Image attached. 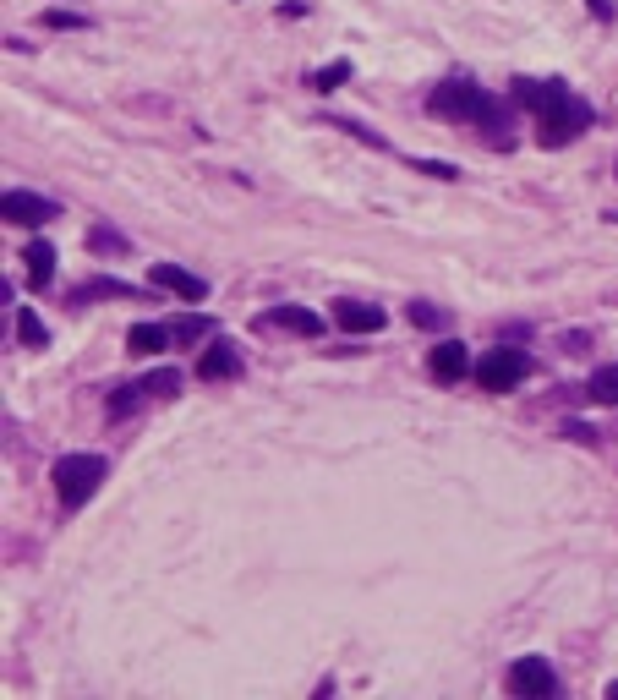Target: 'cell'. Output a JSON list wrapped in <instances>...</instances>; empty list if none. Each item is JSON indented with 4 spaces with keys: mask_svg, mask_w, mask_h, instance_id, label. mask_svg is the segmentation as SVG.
Masks as SVG:
<instances>
[{
    "mask_svg": "<svg viewBox=\"0 0 618 700\" xmlns=\"http://www.w3.org/2000/svg\"><path fill=\"white\" fill-rule=\"evenodd\" d=\"M515 99L536 110V143L542 148H569L591 126V104L580 93H569L564 83H531V77H520Z\"/></svg>",
    "mask_w": 618,
    "mask_h": 700,
    "instance_id": "6da1fadb",
    "label": "cell"
},
{
    "mask_svg": "<svg viewBox=\"0 0 618 700\" xmlns=\"http://www.w3.org/2000/svg\"><path fill=\"white\" fill-rule=\"evenodd\" d=\"M586 394H591V400H602V405H618V361H613V367H597V372H591Z\"/></svg>",
    "mask_w": 618,
    "mask_h": 700,
    "instance_id": "9a60e30c",
    "label": "cell"
},
{
    "mask_svg": "<svg viewBox=\"0 0 618 700\" xmlns=\"http://www.w3.org/2000/svg\"><path fill=\"white\" fill-rule=\"evenodd\" d=\"M17 334H22L28 345H44V340H50V329L39 323V312H33V307H22V312H17Z\"/></svg>",
    "mask_w": 618,
    "mask_h": 700,
    "instance_id": "ac0fdd59",
    "label": "cell"
},
{
    "mask_svg": "<svg viewBox=\"0 0 618 700\" xmlns=\"http://www.w3.org/2000/svg\"><path fill=\"white\" fill-rule=\"evenodd\" d=\"M509 690L520 700H547L558 690V673L547 668V657H520L515 668H509Z\"/></svg>",
    "mask_w": 618,
    "mask_h": 700,
    "instance_id": "5b68a950",
    "label": "cell"
},
{
    "mask_svg": "<svg viewBox=\"0 0 618 700\" xmlns=\"http://www.w3.org/2000/svg\"><path fill=\"white\" fill-rule=\"evenodd\" d=\"M345 77H351V61H334V66H323V72H318V77H312V83H318L323 93H329V88H340V83H345Z\"/></svg>",
    "mask_w": 618,
    "mask_h": 700,
    "instance_id": "44dd1931",
    "label": "cell"
},
{
    "mask_svg": "<svg viewBox=\"0 0 618 700\" xmlns=\"http://www.w3.org/2000/svg\"><path fill=\"white\" fill-rule=\"evenodd\" d=\"M433 115H443V121H471L487 132L493 148H509V110L487 88L465 83V77H449V83L433 88Z\"/></svg>",
    "mask_w": 618,
    "mask_h": 700,
    "instance_id": "7a4b0ae2",
    "label": "cell"
},
{
    "mask_svg": "<svg viewBox=\"0 0 618 700\" xmlns=\"http://www.w3.org/2000/svg\"><path fill=\"white\" fill-rule=\"evenodd\" d=\"M208 329H214V318H181V323H176V340L192 345V340H203Z\"/></svg>",
    "mask_w": 618,
    "mask_h": 700,
    "instance_id": "7402d4cb",
    "label": "cell"
},
{
    "mask_svg": "<svg viewBox=\"0 0 618 700\" xmlns=\"http://www.w3.org/2000/svg\"><path fill=\"white\" fill-rule=\"evenodd\" d=\"M416 175H433V181H454V165H443V159H416Z\"/></svg>",
    "mask_w": 618,
    "mask_h": 700,
    "instance_id": "cb8c5ba5",
    "label": "cell"
},
{
    "mask_svg": "<svg viewBox=\"0 0 618 700\" xmlns=\"http://www.w3.org/2000/svg\"><path fill=\"white\" fill-rule=\"evenodd\" d=\"M143 400H148V394H143V383H121V389L110 394V416H132Z\"/></svg>",
    "mask_w": 618,
    "mask_h": 700,
    "instance_id": "e0dca14e",
    "label": "cell"
},
{
    "mask_svg": "<svg viewBox=\"0 0 618 700\" xmlns=\"http://www.w3.org/2000/svg\"><path fill=\"white\" fill-rule=\"evenodd\" d=\"M44 28H66V33H77V28H88V17H77V11H61V6H50L44 11Z\"/></svg>",
    "mask_w": 618,
    "mask_h": 700,
    "instance_id": "d6986e66",
    "label": "cell"
},
{
    "mask_svg": "<svg viewBox=\"0 0 618 700\" xmlns=\"http://www.w3.org/2000/svg\"><path fill=\"white\" fill-rule=\"evenodd\" d=\"M88 247L93 252H126V236H115V230L99 225V230H88Z\"/></svg>",
    "mask_w": 618,
    "mask_h": 700,
    "instance_id": "ffe728a7",
    "label": "cell"
},
{
    "mask_svg": "<svg viewBox=\"0 0 618 700\" xmlns=\"http://www.w3.org/2000/svg\"><path fill=\"white\" fill-rule=\"evenodd\" d=\"M110 476V465H104V454H61L50 471L55 482V498H61L66 509H83L93 493H99V482Z\"/></svg>",
    "mask_w": 618,
    "mask_h": 700,
    "instance_id": "3957f363",
    "label": "cell"
},
{
    "mask_svg": "<svg viewBox=\"0 0 618 700\" xmlns=\"http://www.w3.org/2000/svg\"><path fill=\"white\" fill-rule=\"evenodd\" d=\"M154 285L170 290V296H181V301H203L208 296V279L192 274V268H181V263H154Z\"/></svg>",
    "mask_w": 618,
    "mask_h": 700,
    "instance_id": "52a82bcc",
    "label": "cell"
},
{
    "mask_svg": "<svg viewBox=\"0 0 618 700\" xmlns=\"http://www.w3.org/2000/svg\"><path fill=\"white\" fill-rule=\"evenodd\" d=\"M427 372H433L438 383H460L465 372H476V367H471V356H465L460 340H443V345L427 350Z\"/></svg>",
    "mask_w": 618,
    "mask_h": 700,
    "instance_id": "ba28073f",
    "label": "cell"
},
{
    "mask_svg": "<svg viewBox=\"0 0 618 700\" xmlns=\"http://www.w3.org/2000/svg\"><path fill=\"white\" fill-rule=\"evenodd\" d=\"M334 323L351 334H378L383 329V307H367V301H340L334 307Z\"/></svg>",
    "mask_w": 618,
    "mask_h": 700,
    "instance_id": "30bf717a",
    "label": "cell"
},
{
    "mask_svg": "<svg viewBox=\"0 0 618 700\" xmlns=\"http://www.w3.org/2000/svg\"><path fill=\"white\" fill-rule=\"evenodd\" d=\"M22 263H28V279H33V290H44L55 279V247L50 241H33L28 252H22Z\"/></svg>",
    "mask_w": 618,
    "mask_h": 700,
    "instance_id": "7c38bea8",
    "label": "cell"
},
{
    "mask_svg": "<svg viewBox=\"0 0 618 700\" xmlns=\"http://www.w3.org/2000/svg\"><path fill=\"white\" fill-rule=\"evenodd\" d=\"M0 214H6L11 225H50V219H61V208H55L50 197H33V192H6L0 197Z\"/></svg>",
    "mask_w": 618,
    "mask_h": 700,
    "instance_id": "8992f818",
    "label": "cell"
},
{
    "mask_svg": "<svg viewBox=\"0 0 618 700\" xmlns=\"http://www.w3.org/2000/svg\"><path fill=\"white\" fill-rule=\"evenodd\" d=\"M104 296H137L126 279H88V285L72 290V307H83V301H104Z\"/></svg>",
    "mask_w": 618,
    "mask_h": 700,
    "instance_id": "4fadbf2b",
    "label": "cell"
},
{
    "mask_svg": "<svg viewBox=\"0 0 618 700\" xmlns=\"http://www.w3.org/2000/svg\"><path fill=\"white\" fill-rule=\"evenodd\" d=\"M608 700H618V679H613V684H608Z\"/></svg>",
    "mask_w": 618,
    "mask_h": 700,
    "instance_id": "484cf974",
    "label": "cell"
},
{
    "mask_svg": "<svg viewBox=\"0 0 618 700\" xmlns=\"http://www.w3.org/2000/svg\"><path fill=\"white\" fill-rule=\"evenodd\" d=\"M170 334L159 329V323H132V334H126V345L137 350V356H154V350H165Z\"/></svg>",
    "mask_w": 618,
    "mask_h": 700,
    "instance_id": "5bb4252c",
    "label": "cell"
},
{
    "mask_svg": "<svg viewBox=\"0 0 618 700\" xmlns=\"http://www.w3.org/2000/svg\"><path fill=\"white\" fill-rule=\"evenodd\" d=\"M236 372H241V350L230 340H214L203 356H197V378L203 383H225V378H236Z\"/></svg>",
    "mask_w": 618,
    "mask_h": 700,
    "instance_id": "9c48e42d",
    "label": "cell"
},
{
    "mask_svg": "<svg viewBox=\"0 0 618 700\" xmlns=\"http://www.w3.org/2000/svg\"><path fill=\"white\" fill-rule=\"evenodd\" d=\"M176 389H181V372H176V367H159V372H148V378H143V394H148V400H170Z\"/></svg>",
    "mask_w": 618,
    "mask_h": 700,
    "instance_id": "2e32d148",
    "label": "cell"
},
{
    "mask_svg": "<svg viewBox=\"0 0 618 700\" xmlns=\"http://www.w3.org/2000/svg\"><path fill=\"white\" fill-rule=\"evenodd\" d=\"M268 323L285 329V334H301V340L323 334V318H318V312H307V307H274V312H268Z\"/></svg>",
    "mask_w": 618,
    "mask_h": 700,
    "instance_id": "8fae6325",
    "label": "cell"
},
{
    "mask_svg": "<svg viewBox=\"0 0 618 700\" xmlns=\"http://www.w3.org/2000/svg\"><path fill=\"white\" fill-rule=\"evenodd\" d=\"M564 433L575 443H597V427H580V422H564Z\"/></svg>",
    "mask_w": 618,
    "mask_h": 700,
    "instance_id": "d4e9b609",
    "label": "cell"
},
{
    "mask_svg": "<svg viewBox=\"0 0 618 700\" xmlns=\"http://www.w3.org/2000/svg\"><path fill=\"white\" fill-rule=\"evenodd\" d=\"M411 323H422V329H443V312L427 307V301H411Z\"/></svg>",
    "mask_w": 618,
    "mask_h": 700,
    "instance_id": "603a6c76",
    "label": "cell"
},
{
    "mask_svg": "<svg viewBox=\"0 0 618 700\" xmlns=\"http://www.w3.org/2000/svg\"><path fill=\"white\" fill-rule=\"evenodd\" d=\"M526 378H531V356L515 350V345H498V350H487V356L476 361V383H482L487 394H509Z\"/></svg>",
    "mask_w": 618,
    "mask_h": 700,
    "instance_id": "277c9868",
    "label": "cell"
}]
</instances>
